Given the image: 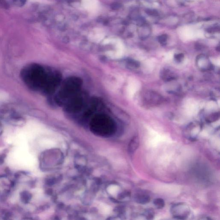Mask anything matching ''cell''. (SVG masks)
I'll list each match as a JSON object with an SVG mask.
<instances>
[{"label":"cell","mask_w":220,"mask_h":220,"mask_svg":"<svg viewBox=\"0 0 220 220\" xmlns=\"http://www.w3.org/2000/svg\"><path fill=\"white\" fill-rule=\"evenodd\" d=\"M196 64L198 69L202 71H208L213 68L210 59L205 55H198L196 59Z\"/></svg>","instance_id":"obj_4"},{"label":"cell","mask_w":220,"mask_h":220,"mask_svg":"<svg viewBox=\"0 0 220 220\" xmlns=\"http://www.w3.org/2000/svg\"><path fill=\"white\" fill-rule=\"evenodd\" d=\"M0 5L5 8H7L9 7L8 3L5 0H0Z\"/></svg>","instance_id":"obj_16"},{"label":"cell","mask_w":220,"mask_h":220,"mask_svg":"<svg viewBox=\"0 0 220 220\" xmlns=\"http://www.w3.org/2000/svg\"><path fill=\"white\" fill-rule=\"evenodd\" d=\"M170 213L173 217L179 220H185L190 216L191 209L186 203L178 202L171 206Z\"/></svg>","instance_id":"obj_1"},{"label":"cell","mask_w":220,"mask_h":220,"mask_svg":"<svg viewBox=\"0 0 220 220\" xmlns=\"http://www.w3.org/2000/svg\"><path fill=\"white\" fill-rule=\"evenodd\" d=\"M109 192L111 194H114L115 193L117 192L118 191V187L116 185H111L110 186L109 188Z\"/></svg>","instance_id":"obj_15"},{"label":"cell","mask_w":220,"mask_h":220,"mask_svg":"<svg viewBox=\"0 0 220 220\" xmlns=\"http://www.w3.org/2000/svg\"><path fill=\"white\" fill-rule=\"evenodd\" d=\"M184 57H185V56L182 53L176 54L175 55L174 57V60H175V62L178 63L181 62H182Z\"/></svg>","instance_id":"obj_12"},{"label":"cell","mask_w":220,"mask_h":220,"mask_svg":"<svg viewBox=\"0 0 220 220\" xmlns=\"http://www.w3.org/2000/svg\"><path fill=\"white\" fill-rule=\"evenodd\" d=\"M122 7V4L119 3L114 2L111 3V8L113 10H117L119 9Z\"/></svg>","instance_id":"obj_14"},{"label":"cell","mask_w":220,"mask_h":220,"mask_svg":"<svg viewBox=\"0 0 220 220\" xmlns=\"http://www.w3.org/2000/svg\"><path fill=\"white\" fill-rule=\"evenodd\" d=\"M143 102L145 104L149 106L159 105L163 102L162 96L158 92L152 91H147L143 94Z\"/></svg>","instance_id":"obj_3"},{"label":"cell","mask_w":220,"mask_h":220,"mask_svg":"<svg viewBox=\"0 0 220 220\" xmlns=\"http://www.w3.org/2000/svg\"><path fill=\"white\" fill-rule=\"evenodd\" d=\"M135 200L139 204L145 205L150 202L151 198L147 194L141 193L137 194L136 196Z\"/></svg>","instance_id":"obj_6"},{"label":"cell","mask_w":220,"mask_h":220,"mask_svg":"<svg viewBox=\"0 0 220 220\" xmlns=\"http://www.w3.org/2000/svg\"><path fill=\"white\" fill-rule=\"evenodd\" d=\"M139 139L138 137H136L132 139L130 145V148L131 151H135L137 149L139 145Z\"/></svg>","instance_id":"obj_10"},{"label":"cell","mask_w":220,"mask_h":220,"mask_svg":"<svg viewBox=\"0 0 220 220\" xmlns=\"http://www.w3.org/2000/svg\"><path fill=\"white\" fill-rule=\"evenodd\" d=\"M67 2L69 3H72L74 2H77L80 1L81 0H65Z\"/></svg>","instance_id":"obj_17"},{"label":"cell","mask_w":220,"mask_h":220,"mask_svg":"<svg viewBox=\"0 0 220 220\" xmlns=\"http://www.w3.org/2000/svg\"><path fill=\"white\" fill-rule=\"evenodd\" d=\"M12 2L15 6L22 7L26 4L27 0H12Z\"/></svg>","instance_id":"obj_11"},{"label":"cell","mask_w":220,"mask_h":220,"mask_svg":"<svg viewBox=\"0 0 220 220\" xmlns=\"http://www.w3.org/2000/svg\"><path fill=\"white\" fill-rule=\"evenodd\" d=\"M153 204L158 209H162L164 207L165 202L164 199L161 198H158L153 200Z\"/></svg>","instance_id":"obj_8"},{"label":"cell","mask_w":220,"mask_h":220,"mask_svg":"<svg viewBox=\"0 0 220 220\" xmlns=\"http://www.w3.org/2000/svg\"><path fill=\"white\" fill-rule=\"evenodd\" d=\"M202 129L200 123L197 121L190 123L185 128L184 135L185 137L191 141L196 140Z\"/></svg>","instance_id":"obj_2"},{"label":"cell","mask_w":220,"mask_h":220,"mask_svg":"<svg viewBox=\"0 0 220 220\" xmlns=\"http://www.w3.org/2000/svg\"><path fill=\"white\" fill-rule=\"evenodd\" d=\"M220 113H211L206 117V120L208 123L215 122L219 119Z\"/></svg>","instance_id":"obj_7"},{"label":"cell","mask_w":220,"mask_h":220,"mask_svg":"<svg viewBox=\"0 0 220 220\" xmlns=\"http://www.w3.org/2000/svg\"><path fill=\"white\" fill-rule=\"evenodd\" d=\"M160 76L161 79L166 82H170L176 80L177 75L173 71L168 68H164L160 71Z\"/></svg>","instance_id":"obj_5"},{"label":"cell","mask_w":220,"mask_h":220,"mask_svg":"<svg viewBox=\"0 0 220 220\" xmlns=\"http://www.w3.org/2000/svg\"><path fill=\"white\" fill-rule=\"evenodd\" d=\"M144 217L147 220L153 219L155 215L154 210L152 208H148L145 210L143 214Z\"/></svg>","instance_id":"obj_9"},{"label":"cell","mask_w":220,"mask_h":220,"mask_svg":"<svg viewBox=\"0 0 220 220\" xmlns=\"http://www.w3.org/2000/svg\"><path fill=\"white\" fill-rule=\"evenodd\" d=\"M167 36L166 35H163L158 37V41L162 45H165L166 43Z\"/></svg>","instance_id":"obj_13"}]
</instances>
